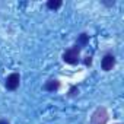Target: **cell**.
I'll return each mask as SVG.
<instances>
[{
	"mask_svg": "<svg viewBox=\"0 0 124 124\" xmlns=\"http://www.w3.org/2000/svg\"><path fill=\"white\" fill-rule=\"evenodd\" d=\"M61 5H63V2H61V0H48V2H47V8L51 9V10H57V9H60Z\"/></svg>",
	"mask_w": 124,
	"mask_h": 124,
	"instance_id": "7",
	"label": "cell"
},
{
	"mask_svg": "<svg viewBox=\"0 0 124 124\" xmlns=\"http://www.w3.org/2000/svg\"><path fill=\"white\" fill-rule=\"evenodd\" d=\"M79 58H80V48L78 45L70 47V48H67L63 53V60L66 61L67 64H78Z\"/></svg>",
	"mask_w": 124,
	"mask_h": 124,
	"instance_id": "1",
	"label": "cell"
},
{
	"mask_svg": "<svg viewBox=\"0 0 124 124\" xmlns=\"http://www.w3.org/2000/svg\"><path fill=\"white\" fill-rule=\"evenodd\" d=\"M115 66V57L112 54H105L102 61H101V67L104 72H109L112 70V67Z\"/></svg>",
	"mask_w": 124,
	"mask_h": 124,
	"instance_id": "4",
	"label": "cell"
},
{
	"mask_svg": "<svg viewBox=\"0 0 124 124\" xmlns=\"http://www.w3.org/2000/svg\"><path fill=\"white\" fill-rule=\"evenodd\" d=\"M0 124H9L8 121H5V120H0Z\"/></svg>",
	"mask_w": 124,
	"mask_h": 124,
	"instance_id": "10",
	"label": "cell"
},
{
	"mask_svg": "<svg viewBox=\"0 0 124 124\" xmlns=\"http://www.w3.org/2000/svg\"><path fill=\"white\" fill-rule=\"evenodd\" d=\"M78 93H79L78 86H72V88H70V91H69V96H76Z\"/></svg>",
	"mask_w": 124,
	"mask_h": 124,
	"instance_id": "8",
	"label": "cell"
},
{
	"mask_svg": "<svg viewBox=\"0 0 124 124\" xmlns=\"http://www.w3.org/2000/svg\"><path fill=\"white\" fill-rule=\"evenodd\" d=\"M44 91H47V92H54V91H57L58 88H60V82L57 80V79H50V80H47L45 83H44Z\"/></svg>",
	"mask_w": 124,
	"mask_h": 124,
	"instance_id": "5",
	"label": "cell"
},
{
	"mask_svg": "<svg viewBox=\"0 0 124 124\" xmlns=\"http://www.w3.org/2000/svg\"><path fill=\"white\" fill-rule=\"evenodd\" d=\"M19 83H21V76L19 73H12L6 78L5 80V86L8 91H16L19 88Z\"/></svg>",
	"mask_w": 124,
	"mask_h": 124,
	"instance_id": "3",
	"label": "cell"
},
{
	"mask_svg": "<svg viewBox=\"0 0 124 124\" xmlns=\"http://www.w3.org/2000/svg\"><path fill=\"white\" fill-rule=\"evenodd\" d=\"M88 42H89V35H88V34H80V35L78 37V39H76V45H78L79 48L86 47Z\"/></svg>",
	"mask_w": 124,
	"mask_h": 124,
	"instance_id": "6",
	"label": "cell"
},
{
	"mask_svg": "<svg viewBox=\"0 0 124 124\" xmlns=\"http://www.w3.org/2000/svg\"><path fill=\"white\" fill-rule=\"evenodd\" d=\"M92 64V57H86L85 58V66H91Z\"/></svg>",
	"mask_w": 124,
	"mask_h": 124,
	"instance_id": "9",
	"label": "cell"
},
{
	"mask_svg": "<svg viewBox=\"0 0 124 124\" xmlns=\"http://www.w3.org/2000/svg\"><path fill=\"white\" fill-rule=\"evenodd\" d=\"M108 120V112L104 107H99L95 109V112L91 117V124H105Z\"/></svg>",
	"mask_w": 124,
	"mask_h": 124,
	"instance_id": "2",
	"label": "cell"
}]
</instances>
